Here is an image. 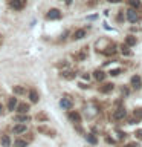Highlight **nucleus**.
<instances>
[{
  "mask_svg": "<svg viewBox=\"0 0 142 147\" xmlns=\"http://www.w3.org/2000/svg\"><path fill=\"white\" fill-rule=\"evenodd\" d=\"M46 18H48V20H58V18H61V12H60V9L52 8L48 11V14H46Z\"/></svg>",
  "mask_w": 142,
  "mask_h": 147,
  "instance_id": "f257e3e1",
  "label": "nucleus"
},
{
  "mask_svg": "<svg viewBox=\"0 0 142 147\" xmlns=\"http://www.w3.org/2000/svg\"><path fill=\"white\" fill-rule=\"evenodd\" d=\"M9 6L12 9H15V11H21V9L26 6V0H11V2H9Z\"/></svg>",
  "mask_w": 142,
  "mask_h": 147,
  "instance_id": "f03ea898",
  "label": "nucleus"
},
{
  "mask_svg": "<svg viewBox=\"0 0 142 147\" xmlns=\"http://www.w3.org/2000/svg\"><path fill=\"white\" fill-rule=\"evenodd\" d=\"M127 20L130 22V23H136L137 20H139V14L136 12L135 8H130L127 11Z\"/></svg>",
  "mask_w": 142,
  "mask_h": 147,
  "instance_id": "7ed1b4c3",
  "label": "nucleus"
},
{
  "mask_svg": "<svg viewBox=\"0 0 142 147\" xmlns=\"http://www.w3.org/2000/svg\"><path fill=\"white\" fill-rule=\"evenodd\" d=\"M27 130V127H26V124L25 123H18L15 124V126L12 127V132L15 133V135H21V133H26Z\"/></svg>",
  "mask_w": 142,
  "mask_h": 147,
  "instance_id": "20e7f679",
  "label": "nucleus"
},
{
  "mask_svg": "<svg viewBox=\"0 0 142 147\" xmlns=\"http://www.w3.org/2000/svg\"><path fill=\"white\" fill-rule=\"evenodd\" d=\"M142 119V109H135L133 110V118L128 119V123L130 124H136L137 121H141Z\"/></svg>",
  "mask_w": 142,
  "mask_h": 147,
  "instance_id": "39448f33",
  "label": "nucleus"
},
{
  "mask_svg": "<svg viewBox=\"0 0 142 147\" xmlns=\"http://www.w3.org/2000/svg\"><path fill=\"white\" fill-rule=\"evenodd\" d=\"M38 132L40 133H44L46 136H50V138H54L55 135H57V132H55L54 129H49V127H46V126H40L38 127Z\"/></svg>",
  "mask_w": 142,
  "mask_h": 147,
  "instance_id": "423d86ee",
  "label": "nucleus"
},
{
  "mask_svg": "<svg viewBox=\"0 0 142 147\" xmlns=\"http://www.w3.org/2000/svg\"><path fill=\"white\" fill-rule=\"evenodd\" d=\"M60 106H61L63 109H66V110H70L72 106H73V101L66 96V98H61V101H60Z\"/></svg>",
  "mask_w": 142,
  "mask_h": 147,
  "instance_id": "0eeeda50",
  "label": "nucleus"
},
{
  "mask_svg": "<svg viewBox=\"0 0 142 147\" xmlns=\"http://www.w3.org/2000/svg\"><path fill=\"white\" fill-rule=\"evenodd\" d=\"M113 89H115V84H113V83H105V84L99 86V92H101V94H110Z\"/></svg>",
  "mask_w": 142,
  "mask_h": 147,
  "instance_id": "6e6552de",
  "label": "nucleus"
},
{
  "mask_svg": "<svg viewBox=\"0 0 142 147\" xmlns=\"http://www.w3.org/2000/svg\"><path fill=\"white\" fill-rule=\"evenodd\" d=\"M14 121L15 123H29L31 117L27 113H20V115H15V117H14Z\"/></svg>",
  "mask_w": 142,
  "mask_h": 147,
  "instance_id": "1a4fd4ad",
  "label": "nucleus"
},
{
  "mask_svg": "<svg viewBox=\"0 0 142 147\" xmlns=\"http://www.w3.org/2000/svg\"><path fill=\"white\" fill-rule=\"evenodd\" d=\"M125 115H127L125 109H124V107H118L116 110H115V113H113V118L115 119H122V118H125Z\"/></svg>",
  "mask_w": 142,
  "mask_h": 147,
  "instance_id": "9d476101",
  "label": "nucleus"
},
{
  "mask_svg": "<svg viewBox=\"0 0 142 147\" xmlns=\"http://www.w3.org/2000/svg\"><path fill=\"white\" fill-rule=\"evenodd\" d=\"M67 117H69V119H70V121H73V123H80V121H81V115L78 113V112H75V110H70V112L67 113Z\"/></svg>",
  "mask_w": 142,
  "mask_h": 147,
  "instance_id": "9b49d317",
  "label": "nucleus"
},
{
  "mask_svg": "<svg viewBox=\"0 0 142 147\" xmlns=\"http://www.w3.org/2000/svg\"><path fill=\"white\" fill-rule=\"evenodd\" d=\"M130 81H131L133 89H139V87L142 86V81H141V77H139V75H133Z\"/></svg>",
  "mask_w": 142,
  "mask_h": 147,
  "instance_id": "f8f14e48",
  "label": "nucleus"
},
{
  "mask_svg": "<svg viewBox=\"0 0 142 147\" xmlns=\"http://www.w3.org/2000/svg\"><path fill=\"white\" fill-rule=\"evenodd\" d=\"M102 52H104L105 55H115V54L118 52V48H116V46H115L113 43H110V45H109V48L102 49Z\"/></svg>",
  "mask_w": 142,
  "mask_h": 147,
  "instance_id": "ddd939ff",
  "label": "nucleus"
},
{
  "mask_svg": "<svg viewBox=\"0 0 142 147\" xmlns=\"http://www.w3.org/2000/svg\"><path fill=\"white\" fill-rule=\"evenodd\" d=\"M93 78H95L96 81H104L105 80V72L101 71V69H98V71L93 72Z\"/></svg>",
  "mask_w": 142,
  "mask_h": 147,
  "instance_id": "4468645a",
  "label": "nucleus"
},
{
  "mask_svg": "<svg viewBox=\"0 0 142 147\" xmlns=\"http://www.w3.org/2000/svg\"><path fill=\"white\" fill-rule=\"evenodd\" d=\"M29 100H31V103H38L40 95H38V92H37L35 89H31L29 90Z\"/></svg>",
  "mask_w": 142,
  "mask_h": 147,
  "instance_id": "2eb2a0df",
  "label": "nucleus"
},
{
  "mask_svg": "<svg viewBox=\"0 0 142 147\" xmlns=\"http://www.w3.org/2000/svg\"><path fill=\"white\" fill-rule=\"evenodd\" d=\"M84 37H86V29H76L75 32H73L72 38L73 40H81V38H84Z\"/></svg>",
  "mask_w": 142,
  "mask_h": 147,
  "instance_id": "dca6fc26",
  "label": "nucleus"
},
{
  "mask_svg": "<svg viewBox=\"0 0 142 147\" xmlns=\"http://www.w3.org/2000/svg\"><path fill=\"white\" fill-rule=\"evenodd\" d=\"M17 112L18 113H27L29 112V104H26V103L17 104Z\"/></svg>",
  "mask_w": 142,
  "mask_h": 147,
  "instance_id": "f3484780",
  "label": "nucleus"
},
{
  "mask_svg": "<svg viewBox=\"0 0 142 147\" xmlns=\"http://www.w3.org/2000/svg\"><path fill=\"white\" fill-rule=\"evenodd\" d=\"M0 144H2L3 147H9L11 146V138H9L8 135H2L0 136Z\"/></svg>",
  "mask_w": 142,
  "mask_h": 147,
  "instance_id": "a211bd4d",
  "label": "nucleus"
},
{
  "mask_svg": "<svg viewBox=\"0 0 142 147\" xmlns=\"http://www.w3.org/2000/svg\"><path fill=\"white\" fill-rule=\"evenodd\" d=\"M17 98H14V96H12V98H9L8 100V110H15L17 109Z\"/></svg>",
  "mask_w": 142,
  "mask_h": 147,
  "instance_id": "6ab92c4d",
  "label": "nucleus"
},
{
  "mask_svg": "<svg viewBox=\"0 0 142 147\" xmlns=\"http://www.w3.org/2000/svg\"><path fill=\"white\" fill-rule=\"evenodd\" d=\"M75 75H76V74L73 72V71H64V72H61V77L66 78V80H73Z\"/></svg>",
  "mask_w": 142,
  "mask_h": 147,
  "instance_id": "aec40b11",
  "label": "nucleus"
},
{
  "mask_svg": "<svg viewBox=\"0 0 142 147\" xmlns=\"http://www.w3.org/2000/svg\"><path fill=\"white\" fill-rule=\"evenodd\" d=\"M12 92L15 95H23V94H26V89L23 86H14L12 87Z\"/></svg>",
  "mask_w": 142,
  "mask_h": 147,
  "instance_id": "412c9836",
  "label": "nucleus"
},
{
  "mask_svg": "<svg viewBox=\"0 0 142 147\" xmlns=\"http://www.w3.org/2000/svg\"><path fill=\"white\" fill-rule=\"evenodd\" d=\"M136 43H137V40H136L133 35H127V37H125V45H128V46H135Z\"/></svg>",
  "mask_w": 142,
  "mask_h": 147,
  "instance_id": "4be33fe9",
  "label": "nucleus"
},
{
  "mask_svg": "<svg viewBox=\"0 0 142 147\" xmlns=\"http://www.w3.org/2000/svg\"><path fill=\"white\" fill-rule=\"evenodd\" d=\"M127 3H128V6H130V8H135V9L141 8V2H139V0H127Z\"/></svg>",
  "mask_w": 142,
  "mask_h": 147,
  "instance_id": "5701e85b",
  "label": "nucleus"
},
{
  "mask_svg": "<svg viewBox=\"0 0 142 147\" xmlns=\"http://www.w3.org/2000/svg\"><path fill=\"white\" fill-rule=\"evenodd\" d=\"M119 49H121V52L124 55H131V51H130V46H128V45H121V46H119Z\"/></svg>",
  "mask_w": 142,
  "mask_h": 147,
  "instance_id": "b1692460",
  "label": "nucleus"
},
{
  "mask_svg": "<svg viewBox=\"0 0 142 147\" xmlns=\"http://www.w3.org/2000/svg\"><path fill=\"white\" fill-rule=\"evenodd\" d=\"M14 147H27L26 140H15L14 141Z\"/></svg>",
  "mask_w": 142,
  "mask_h": 147,
  "instance_id": "393cba45",
  "label": "nucleus"
},
{
  "mask_svg": "<svg viewBox=\"0 0 142 147\" xmlns=\"http://www.w3.org/2000/svg\"><path fill=\"white\" fill-rule=\"evenodd\" d=\"M86 138H87V141H89L90 144H96V142H98V140H96V136L93 135V133H87Z\"/></svg>",
  "mask_w": 142,
  "mask_h": 147,
  "instance_id": "a878e982",
  "label": "nucleus"
},
{
  "mask_svg": "<svg viewBox=\"0 0 142 147\" xmlns=\"http://www.w3.org/2000/svg\"><path fill=\"white\" fill-rule=\"evenodd\" d=\"M121 72H122L121 69H113V71H110L109 74H110V75H113V77H116V75H119Z\"/></svg>",
  "mask_w": 142,
  "mask_h": 147,
  "instance_id": "bb28decb",
  "label": "nucleus"
},
{
  "mask_svg": "<svg viewBox=\"0 0 142 147\" xmlns=\"http://www.w3.org/2000/svg\"><path fill=\"white\" fill-rule=\"evenodd\" d=\"M135 136L137 138V140H142V129H139V130L135 132Z\"/></svg>",
  "mask_w": 142,
  "mask_h": 147,
  "instance_id": "cd10ccee",
  "label": "nucleus"
},
{
  "mask_svg": "<svg viewBox=\"0 0 142 147\" xmlns=\"http://www.w3.org/2000/svg\"><path fill=\"white\" fill-rule=\"evenodd\" d=\"M124 147H137V144H136V142H130V144H125Z\"/></svg>",
  "mask_w": 142,
  "mask_h": 147,
  "instance_id": "c85d7f7f",
  "label": "nucleus"
},
{
  "mask_svg": "<svg viewBox=\"0 0 142 147\" xmlns=\"http://www.w3.org/2000/svg\"><path fill=\"white\" fill-rule=\"evenodd\" d=\"M118 20H119V22H122V20H124V16H122V12L118 16Z\"/></svg>",
  "mask_w": 142,
  "mask_h": 147,
  "instance_id": "c756f323",
  "label": "nucleus"
},
{
  "mask_svg": "<svg viewBox=\"0 0 142 147\" xmlns=\"http://www.w3.org/2000/svg\"><path fill=\"white\" fill-rule=\"evenodd\" d=\"M3 112H5V109H3V106L0 104V117H2V115H3Z\"/></svg>",
  "mask_w": 142,
  "mask_h": 147,
  "instance_id": "7c9ffc66",
  "label": "nucleus"
},
{
  "mask_svg": "<svg viewBox=\"0 0 142 147\" xmlns=\"http://www.w3.org/2000/svg\"><path fill=\"white\" fill-rule=\"evenodd\" d=\"M109 2H110V3H119L121 0H109Z\"/></svg>",
  "mask_w": 142,
  "mask_h": 147,
  "instance_id": "2f4dec72",
  "label": "nucleus"
},
{
  "mask_svg": "<svg viewBox=\"0 0 142 147\" xmlns=\"http://www.w3.org/2000/svg\"><path fill=\"white\" fill-rule=\"evenodd\" d=\"M64 2H66L67 5H70V3H72V0H64Z\"/></svg>",
  "mask_w": 142,
  "mask_h": 147,
  "instance_id": "473e14b6",
  "label": "nucleus"
},
{
  "mask_svg": "<svg viewBox=\"0 0 142 147\" xmlns=\"http://www.w3.org/2000/svg\"><path fill=\"white\" fill-rule=\"evenodd\" d=\"M2 43H3V38H2V35H0V46H2Z\"/></svg>",
  "mask_w": 142,
  "mask_h": 147,
  "instance_id": "72a5a7b5",
  "label": "nucleus"
}]
</instances>
